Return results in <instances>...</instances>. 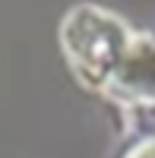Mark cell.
<instances>
[{
  "label": "cell",
  "instance_id": "obj_3",
  "mask_svg": "<svg viewBox=\"0 0 155 158\" xmlns=\"http://www.w3.org/2000/svg\"><path fill=\"white\" fill-rule=\"evenodd\" d=\"M124 158H155V136H146V139H139L136 146L127 152Z\"/></svg>",
  "mask_w": 155,
  "mask_h": 158
},
{
  "label": "cell",
  "instance_id": "obj_2",
  "mask_svg": "<svg viewBox=\"0 0 155 158\" xmlns=\"http://www.w3.org/2000/svg\"><path fill=\"white\" fill-rule=\"evenodd\" d=\"M101 92L111 101H117L127 114L155 111V38L152 35H139V32L133 35L130 48L111 70Z\"/></svg>",
  "mask_w": 155,
  "mask_h": 158
},
{
  "label": "cell",
  "instance_id": "obj_1",
  "mask_svg": "<svg viewBox=\"0 0 155 158\" xmlns=\"http://www.w3.org/2000/svg\"><path fill=\"white\" fill-rule=\"evenodd\" d=\"M130 25L120 16L101 10V6H73L60 22V44L70 60V70L82 85L105 89L111 70L117 67L124 51L133 41Z\"/></svg>",
  "mask_w": 155,
  "mask_h": 158
}]
</instances>
